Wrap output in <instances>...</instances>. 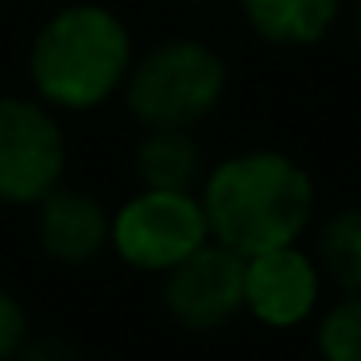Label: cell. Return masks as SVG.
I'll return each instance as SVG.
<instances>
[{
    "label": "cell",
    "instance_id": "9",
    "mask_svg": "<svg viewBox=\"0 0 361 361\" xmlns=\"http://www.w3.org/2000/svg\"><path fill=\"white\" fill-rule=\"evenodd\" d=\"M249 32L272 47H314L334 27L342 0H237Z\"/></svg>",
    "mask_w": 361,
    "mask_h": 361
},
{
    "label": "cell",
    "instance_id": "2",
    "mask_svg": "<svg viewBox=\"0 0 361 361\" xmlns=\"http://www.w3.org/2000/svg\"><path fill=\"white\" fill-rule=\"evenodd\" d=\"M136 43L121 12L97 0L55 8L27 43L32 94L55 113H94L121 97Z\"/></svg>",
    "mask_w": 361,
    "mask_h": 361
},
{
    "label": "cell",
    "instance_id": "14",
    "mask_svg": "<svg viewBox=\"0 0 361 361\" xmlns=\"http://www.w3.org/2000/svg\"><path fill=\"white\" fill-rule=\"evenodd\" d=\"M16 361H86V357L63 334H32L24 342V350L16 353Z\"/></svg>",
    "mask_w": 361,
    "mask_h": 361
},
{
    "label": "cell",
    "instance_id": "11",
    "mask_svg": "<svg viewBox=\"0 0 361 361\" xmlns=\"http://www.w3.org/2000/svg\"><path fill=\"white\" fill-rule=\"evenodd\" d=\"M314 260L342 291L361 295V206H342L322 221Z\"/></svg>",
    "mask_w": 361,
    "mask_h": 361
},
{
    "label": "cell",
    "instance_id": "8",
    "mask_svg": "<svg viewBox=\"0 0 361 361\" xmlns=\"http://www.w3.org/2000/svg\"><path fill=\"white\" fill-rule=\"evenodd\" d=\"M113 210L82 187H55L35 206V241L43 257L63 268H86L109 252Z\"/></svg>",
    "mask_w": 361,
    "mask_h": 361
},
{
    "label": "cell",
    "instance_id": "10",
    "mask_svg": "<svg viewBox=\"0 0 361 361\" xmlns=\"http://www.w3.org/2000/svg\"><path fill=\"white\" fill-rule=\"evenodd\" d=\"M133 167L140 187L156 190H198L206 179V156L187 128H144Z\"/></svg>",
    "mask_w": 361,
    "mask_h": 361
},
{
    "label": "cell",
    "instance_id": "4",
    "mask_svg": "<svg viewBox=\"0 0 361 361\" xmlns=\"http://www.w3.org/2000/svg\"><path fill=\"white\" fill-rule=\"evenodd\" d=\"M206 241H210V221L198 190L140 187L109 218V252L133 272L164 276Z\"/></svg>",
    "mask_w": 361,
    "mask_h": 361
},
{
    "label": "cell",
    "instance_id": "15",
    "mask_svg": "<svg viewBox=\"0 0 361 361\" xmlns=\"http://www.w3.org/2000/svg\"><path fill=\"white\" fill-rule=\"evenodd\" d=\"M353 32H357V43H361V0H357V12H353Z\"/></svg>",
    "mask_w": 361,
    "mask_h": 361
},
{
    "label": "cell",
    "instance_id": "5",
    "mask_svg": "<svg viewBox=\"0 0 361 361\" xmlns=\"http://www.w3.org/2000/svg\"><path fill=\"white\" fill-rule=\"evenodd\" d=\"M66 128L35 94H0V206L35 210L66 183Z\"/></svg>",
    "mask_w": 361,
    "mask_h": 361
},
{
    "label": "cell",
    "instance_id": "3",
    "mask_svg": "<svg viewBox=\"0 0 361 361\" xmlns=\"http://www.w3.org/2000/svg\"><path fill=\"white\" fill-rule=\"evenodd\" d=\"M229 90V63L202 39L171 35L133 59L125 78V109L140 128L195 133L221 105Z\"/></svg>",
    "mask_w": 361,
    "mask_h": 361
},
{
    "label": "cell",
    "instance_id": "16",
    "mask_svg": "<svg viewBox=\"0 0 361 361\" xmlns=\"http://www.w3.org/2000/svg\"><path fill=\"white\" fill-rule=\"evenodd\" d=\"M179 4H210V0H179Z\"/></svg>",
    "mask_w": 361,
    "mask_h": 361
},
{
    "label": "cell",
    "instance_id": "7",
    "mask_svg": "<svg viewBox=\"0 0 361 361\" xmlns=\"http://www.w3.org/2000/svg\"><path fill=\"white\" fill-rule=\"evenodd\" d=\"M322 268L299 245L245 257V314L268 330H291L319 311Z\"/></svg>",
    "mask_w": 361,
    "mask_h": 361
},
{
    "label": "cell",
    "instance_id": "13",
    "mask_svg": "<svg viewBox=\"0 0 361 361\" xmlns=\"http://www.w3.org/2000/svg\"><path fill=\"white\" fill-rule=\"evenodd\" d=\"M27 338H32L27 307L8 288H0V361H16V353L24 350Z\"/></svg>",
    "mask_w": 361,
    "mask_h": 361
},
{
    "label": "cell",
    "instance_id": "12",
    "mask_svg": "<svg viewBox=\"0 0 361 361\" xmlns=\"http://www.w3.org/2000/svg\"><path fill=\"white\" fill-rule=\"evenodd\" d=\"M314 350L322 361H361V295L342 291L314 322Z\"/></svg>",
    "mask_w": 361,
    "mask_h": 361
},
{
    "label": "cell",
    "instance_id": "6",
    "mask_svg": "<svg viewBox=\"0 0 361 361\" xmlns=\"http://www.w3.org/2000/svg\"><path fill=\"white\" fill-rule=\"evenodd\" d=\"M159 280V303L183 330H221L245 311V257L218 241H206Z\"/></svg>",
    "mask_w": 361,
    "mask_h": 361
},
{
    "label": "cell",
    "instance_id": "1",
    "mask_svg": "<svg viewBox=\"0 0 361 361\" xmlns=\"http://www.w3.org/2000/svg\"><path fill=\"white\" fill-rule=\"evenodd\" d=\"M198 198L210 221V241L237 257L299 245L314 218V183L307 167L276 148L233 152L206 167Z\"/></svg>",
    "mask_w": 361,
    "mask_h": 361
}]
</instances>
